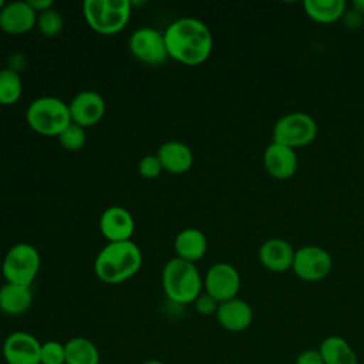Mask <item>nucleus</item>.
Wrapping results in <instances>:
<instances>
[{
	"label": "nucleus",
	"mask_w": 364,
	"mask_h": 364,
	"mask_svg": "<svg viewBox=\"0 0 364 364\" xmlns=\"http://www.w3.org/2000/svg\"><path fill=\"white\" fill-rule=\"evenodd\" d=\"M164 38L168 55L188 65L206 61L213 46L208 26L193 17H182L172 21L166 27Z\"/></svg>",
	"instance_id": "nucleus-1"
},
{
	"label": "nucleus",
	"mask_w": 364,
	"mask_h": 364,
	"mask_svg": "<svg viewBox=\"0 0 364 364\" xmlns=\"http://www.w3.org/2000/svg\"><path fill=\"white\" fill-rule=\"evenodd\" d=\"M142 264V253L132 240L108 242L97 255L94 272L100 280L118 284L132 277Z\"/></svg>",
	"instance_id": "nucleus-2"
},
{
	"label": "nucleus",
	"mask_w": 364,
	"mask_h": 364,
	"mask_svg": "<svg viewBox=\"0 0 364 364\" xmlns=\"http://www.w3.org/2000/svg\"><path fill=\"white\" fill-rule=\"evenodd\" d=\"M202 277L196 266L173 257L164 266L162 287L169 300L178 304L193 303L202 290Z\"/></svg>",
	"instance_id": "nucleus-3"
},
{
	"label": "nucleus",
	"mask_w": 364,
	"mask_h": 364,
	"mask_svg": "<svg viewBox=\"0 0 364 364\" xmlns=\"http://www.w3.org/2000/svg\"><path fill=\"white\" fill-rule=\"evenodd\" d=\"M26 118L36 132L47 136H58L71 124L68 105L55 97H40L31 101Z\"/></svg>",
	"instance_id": "nucleus-4"
},
{
	"label": "nucleus",
	"mask_w": 364,
	"mask_h": 364,
	"mask_svg": "<svg viewBox=\"0 0 364 364\" xmlns=\"http://www.w3.org/2000/svg\"><path fill=\"white\" fill-rule=\"evenodd\" d=\"M82 13L92 30L100 34H114L128 23L131 3L128 0H85Z\"/></svg>",
	"instance_id": "nucleus-5"
},
{
	"label": "nucleus",
	"mask_w": 364,
	"mask_h": 364,
	"mask_svg": "<svg viewBox=\"0 0 364 364\" xmlns=\"http://www.w3.org/2000/svg\"><path fill=\"white\" fill-rule=\"evenodd\" d=\"M318 127L314 118L306 112L294 111L282 115L273 125L272 141L291 149L306 146L317 136Z\"/></svg>",
	"instance_id": "nucleus-6"
},
{
	"label": "nucleus",
	"mask_w": 364,
	"mask_h": 364,
	"mask_svg": "<svg viewBox=\"0 0 364 364\" xmlns=\"http://www.w3.org/2000/svg\"><path fill=\"white\" fill-rule=\"evenodd\" d=\"M40 269L38 250L28 243H17L6 253L1 272L7 283L30 287Z\"/></svg>",
	"instance_id": "nucleus-7"
},
{
	"label": "nucleus",
	"mask_w": 364,
	"mask_h": 364,
	"mask_svg": "<svg viewBox=\"0 0 364 364\" xmlns=\"http://www.w3.org/2000/svg\"><path fill=\"white\" fill-rule=\"evenodd\" d=\"M333 267L330 253L316 245H306L296 250L291 270L304 282H320L327 277Z\"/></svg>",
	"instance_id": "nucleus-8"
},
{
	"label": "nucleus",
	"mask_w": 364,
	"mask_h": 364,
	"mask_svg": "<svg viewBox=\"0 0 364 364\" xmlns=\"http://www.w3.org/2000/svg\"><path fill=\"white\" fill-rule=\"evenodd\" d=\"M129 50L135 58L152 65L162 64L169 57L164 33L152 27L135 30L129 37Z\"/></svg>",
	"instance_id": "nucleus-9"
},
{
	"label": "nucleus",
	"mask_w": 364,
	"mask_h": 364,
	"mask_svg": "<svg viewBox=\"0 0 364 364\" xmlns=\"http://www.w3.org/2000/svg\"><path fill=\"white\" fill-rule=\"evenodd\" d=\"M203 286L205 293L212 296L218 303H223L237 296L240 276L232 264L225 262L215 263L206 272Z\"/></svg>",
	"instance_id": "nucleus-10"
},
{
	"label": "nucleus",
	"mask_w": 364,
	"mask_h": 364,
	"mask_svg": "<svg viewBox=\"0 0 364 364\" xmlns=\"http://www.w3.org/2000/svg\"><path fill=\"white\" fill-rule=\"evenodd\" d=\"M41 343L27 331H14L3 343L1 354L7 364H40Z\"/></svg>",
	"instance_id": "nucleus-11"
},
{
	"label": "nucleus",
	"mask_w": 364,
	"mask_h": 364,
	"mask_svg": "<svg viewBox=\"0 0 364 364\" xmlns=\"http://www.w3.org/2000/svg\"><path fill=\"white\" fill-rule=\"evenodd\" d=\"M71 122L87 128L97 124L105 112L104 98L92 90L78 92L68 104Z\"/></svg>",
	"instance_id": "nucleus-12"
},
{
	"label": "nucleus",
	"mask_w": 364,
	"mask_h": 364,
	"mask_svg": "<svg viewBox=\"0 0 364 364\" xmlns=\"http://www.w3.org/2000/svg\"><path fill=\"white\" fill-rule=\"evenodd\" d=\"M297 164L296 151L286 145L272 141L263 152L264 169L274 179L291 178L297 171Z\"/></svg>",
	"instance_id": "nucleus-13"
},
{
	"label": "nucleus",
	"mask_w": 364,
	"mask_h": 364,
	"mask_svg": "<svg viewBox=\"0 0 364 364\" xmlns=\"http://www.w3.org/2000/svg\"><path fill=\"white\" fill-rule=\"evenodd\" d=\"M294 253L296 250L287 240L270 237L264 240L259 249V262L264 269L273 273H283L291 269Z\"/></svg>",
	"instance_id": "nucleus-14"
},
{
	"label": "nucleus",
	"mask_w": 364,
	"mask_h": 364,
	"mask_svg": "<svg viewBox=\"0 0 364 364\" xmlns=\"http://www.w3.org/2000/svg\"><path fill=\"white\" fill-rule=\"evenodd\" d=\"M134 218L121 206L107 208L100 218V229L108 242L131 240L134 233Z\"/></svg>",
	"instance_id": "nucleus-15"
},
{
	"label": "nucleus",
	"mask_w": 364,
	"mask_h": 364,
	"mask_svg": "<svg viewBox=\"0 0 364 364\" xmlns=\"http://www.w3.org/2000/svg\"><path fill=\"white\" fill-rule=\"evenodd\" d=\"M215 316L225 330L233 333L246 330L253 321V310L250 304L237 297L219 303Z\"/></svg>",
	"instance_id": "nucleus-16"
},
{
	"label": "nucleus",
	"mask_w": 364,
	"mask_h": 364,
	"mask_svg": "<svg viewBox=\"0 0 364 364\" xmlns=\"http://www.w3.org/2000/svg\"><path fill=\"white\" fill-rule=\"evenodd\" d=\"M37 16L27 1H11L0 10V27L10 34H23L33 28Z\"/></svg>",
	"instance_id": "nucleus-17"
},
{
	"label": "nucleus",
	"mask_w": 364,
	"mask_h": 364,
	"mask_svg": "<svg viewBox=\"0 0 364 364\" xmlns=\"http://www.w3.org/2000/svg\"><path fill=\"white\" fill-rule=\"evenodd\" d=\"M162 168L171 173H183L191 169L193 154L191 148L179 141H168L162 144L156 152Z\"/></svg>",
	"instance_id": "nucleus-18"
},
{
	"label": "nucleus",
	"mask_w": 364,
	"mask_h": 364,
	"mask_svg": "<svg viewBox=\"0 0 364 364\" xmlns=\"http://www.w3.org/2000/svg\"><path fill=\"white\" fill-rule=\"evenodd\" d=\"M173 247L178 255L176 257L193 263L203 257L208 249V242L199 229L186 228L176 235Z\"/></svg>",
	"instance_id": "nucleus-19"
},
{
	"label": "nucleus",
	"mask_w": 364,
	"mask_h": 364,
	"mask_svg": "<svg viewBox=\"0 0 364 364\" xmlns=\"http://www.w3.org/2000/svg\"><path fill=\"white\" fill-rule=\"evenodd\" d=\"M33 301L30 287L6 283L0 289V310L9 316H18L28 310Z\"/></svg>",
	"instance_id": "nucleus-20"
},
{
	"label": "nucleus",
	"mask_w": 364,
	"mask_h": 364,
	"mask_svg": "<svg viewBox=\"0 0 364 364\" xmlns=\"http://www.w3.org/2000/svg\"><path fill=\"white\" fill-rule=\"evenodd\" d=\"M318 351L324 364H358V358L348 341L340 336L326 337Z\"/></svg>",
	"instance_id": "nucleus-21"
},
{
	"label": "nucleus",
	"mask_w": 364,
	"mask_h": 364,
	"mask_svg": "<svg viewBox=\"0 0 364 364\" xmlns=\"http://www.w3.org/2000/svg\"><path fill=\"white\" fill-rule=\"evenodd\" d=\"M304 13L316 23L331 24L343 17L346 13L344 0H304Z\"/></svg>",
	"instance_id": "nucleus-22"
},
{
	"label": "nucleus",
	"mask_w": 364,
	"mask_h": 364,
	"mask_svg": "<svg viewBox=\"0 0 364 364\" xmlns=\"http://www.w3.org/2000/svg\"><path fill=\"white\" fill-rule=\"evenodd\" d=\"M65 364H100L97 346L85 337H73L64 343Z\"/></svg>",
	"instance_id": "nucleus-23"
},
{
	"label": "nucleus",
	"mask_w": 364,
	"mask_h": 364,
	"mask_svg": "<svg viewBox=\"0 0 364 364\" xmlns=\"http://www.w3.org/2000/svg\"><path fill=\"white\" fill-rule=\"evenodd\" d=\"M23 91L20 75L13 68L0 70V104L11 105L17 102Z\"/></svg>",
	"instance_id": "nucleus-24"
},
{
	"label": "nucleus",
	"mask_w": 364,
	"mask_h": 364,
	"mask_svg": "<svg viewBox=\"0 0 364 364\" xmlns=\"http://www.w3.org/2000/svg\"><path fill=\"white\" fill-rule=\"evenodd\" d=\"M36 24L41 31V34H44L46 37H55L63 30L64 18L57 10L48 9L40 13Z\"/></svg>",
	"instance_id": "nucleus-25"
},
{
	"label": "nucleus",
	"mask_w": 364,
	"mask_h": 364,
	"mask_svg": "<svg viewBox=\"0 0 364 364\" xmlns=\"http://www.w3.org/2000/svg\"><path fill=\"white\" fill-rule=\"evenodd\" d=\"M57 138L61 146L65 148L67 151H78L84 146L87 139L85 128L71 122Z\"/></svg>",
	"instance_id": "nucleus-26"
},
{
	"label": "nucleus",
	"mask_w": 364,
	"mask_h": 364,
	"mask_svg": "<svg viewBox=\"0 0 364 364\" xmlns=\"http://www.w3.org/2000/svg\"><path fill=\"white\" fill-rule=\"evenodd\" d=\"M40 364H65L64 344L55 340L41 343Z\"/></svg>",
	"instance_id": "nucleus-27"
},
{
	"label": "nucleus",
	"mask_w": 364,
	"mask_h": 364,
	"mask_svg": "<svg viewBox=\"0 0 364 364\" xmlns=\"http://www.w3.org/2000/svg\"><path fill=\"white\" fill-rule=\"evenodd\" d=\"M138 171L145 178H155L164 171V168L156 155H146L139 161Z\"/></svg>",
	"instance_id": "nucleus-28"
},
{
	"label": "nucleus",
	"mask_w": 364,
	"mask_h": 364,
	"mask_svg": "<svg viewBox=\"0 0 364 364\" xmlns=\"http://www.w3.org/2000/svg\"><path fill=\"white\" fill-rule=\"evenodd\" d=\"M193 304H195V310L202 316L215 314L218 310V306H219V303L208 293H200L196 297V300L193 301Z\"/></svg>",
	"instance_id": "nucleus-29"
},
{
	"label": "nucleus",
	"mask_w": 364,
	"mask_h": 364,
	"mask_svg": "<svg viewBox=\"0 0 364 364\" xmlns=\"http://www.w3.org/2000/svg\"><path fill=\"white\" fill-rule=\"evenodd\" d=\"M294 364H324L323 357L317 350H306L300 353L294 361Z\"/></svg>",
	"instance_id": "nucleus-30"
},
{
	"label": "nucleus",
	"mask_w": 364,
	"mask_h": 364,
	"mask_svg": "<svg viewBox=\"0 0 364 364\" xmlns=\"http://www.w3.org/2000/svg\"><path fill=\"white\" fill-rule=\"evenodd\" d=\"M341 20H343L346 27L354 30V28H358L361 26L363 16L360 13H357L354 9H351V10H346V13L343 14Z\"/></svg>",
	"instance_id": "nucleus-31"
},
{
	"label": "nucleus",
	"mask_w": 364,
	"mask_h": 364,
	"mask_svg": "<svg viewBox=\"0 0 364 364\" xmlns=\"http://www.w3.org/2000/svg\"><path fill=\"white\" fill-rule=\"evenodd\" d=\"M27 3L34 11H46L53 6V0H27Z\"/></svg>",
	"instance_id": "nucleus-32"
},
{
	"label": "nucleus",
	"mask_w": 364,
	"mask_h": 364,
	"mask_svg": "<svg viewBox=\"0 0 364 364\" xmlns=\"http://www.w3.org/2000/svg\"><path fill=\"white\" fill-rule=\"evenodd\" d=\"M351 7H353L357 13H360L361 16H364V0H354V1L351 3Z\"/></svg>",
	"instance_id": "nucleus-33"
},
{
	"label": "nucleus",
	"mask_w": 364,
	"mask_h": 364,
	"mask_svg": "<svg viewBox=\"0 0 364 364\" xmlns=\"http://www.w3.org/2000/svg\"><path fill=\"white\" fill-rule=\"evenodd\" d=\"M141 364H165V363H162V361H159V360H148V361H144V363H141Z\"/></svg>",
	"instance_id": "nucleus-34"
},
{
	"label": "nucleus",
	"mask_w": 364,
	"mask_h": 364,
	"mask_svg": "<svg viewBox=\"0 0 364 364\" xmlns=\"http://www.w3.org/2000/svg\"><path fill=\"white\" fill-rule=\"evenodd\" d=\"M4 7V1L3 0H0V10Z\"/></svg>",
	"instance_id": "nucleus-35"
}]
</instances>
